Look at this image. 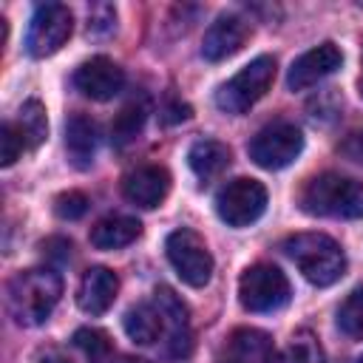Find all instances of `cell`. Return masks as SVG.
Wrapping results in <instances>:
<instances>
[{"label": "cell", "mask_w": 363, "mask_h": 363, "mask_svg": "<svg viewBox=\"0 0 363 363\" xmlns=\"http://www.w3.org/2000/svg\"><path fill=\"white\" fill-rule=\"evenodd\" d=\"M74 85L79 94H85L88 99H96V102H108L113 99L122 85H125V71L108 60V57H91L85 60L77 71H74Z\"/></svg>", "instance_id": "10"}, {"label": "cell", "mask_w": 363, "mask_h": 363, "mask_svg": "<svg viewBox=\"0 0 363 363\" xmlns=\"http://www.w3.org/2000/svg\"><path fill=\"white\" fill-rule=\"evenodd\" d=\"M153 301L162 312L164 320V335H167V352L173 357H187L190 346H193V332H190V318H187V306L179 301V295L167 286L153 292Z\"/></svg>", "instance_id": "13"}, {"label": "cell", "mask_w": 363, "mask_h": 363, "mask_svg": "<svg viewBox=\"0 0 363 363\" xmlns=\"http://www.w3.org/2000/svg\"><path fill=\"white\" fill-rule=\"evenodd\" d=\"M167 250V261L176 269V275L187 284V286H204L213 275V255L204 244V238L199 233H193L190 227H179L167 235L164 241Z\"/></svg>", "instance_id": "5"}, {"label": "cell", "mask_w": 363, "mask_h": 363, "mask_svg": "<svg viewBox=\"0 0 363 363\" xmlns=\"http://www.w3.org/2000/svg\"><path fill=\"white\" fill-rule=\"evenodd\" d=\"M343 62V54L335 43H320L315 48H309L306 54H301L292 68H289V77H286V85L292 91H303L320 79H326L329 74H335Z\"/></svg>", "instance_id": "11"}, {"label": "cell", "mask_w": 363, "mask_h": 363, "mask_svg": "<svg viewBox=\"0 0 363 363\" xmlns=\"http://www.w3.org/2000/svg\"><path fill=\"white\" fill-rule=\"evenodd\" d=\"M224 363H278V352L267 332L241 326L224 343Z\"/></svg>", "instance_id": "16"}, {"label": "cell", "mask_w": 363, "mask_h": 363, "mask_svg": "<svg viewBox=\"0 0 363 363\" xmlns=\"http://www.w3.org/2000/svg\"><path fill=\"white\" fill-rule=\"evenodd\" d=\"M250 159L264 170H281L303 150V133L289 122H272L261 128L250 142Z\"/></svg>", "instance_id": "7"}, {"label": "cell", "mask_w": 363, "mask_h": 363, "mask_svg": "<svg viewBox=\"0 0 363 363\" xmlns=\"http://www.w3.org/2000/svg\"><path fill=\"white\" fill-rule=\"evenodd\" d=\"M301 207L309 216L363 218V184L337 173H320L303 184Z\"/></svg>", "instance_id": "3"}, {"label": "cell", "mask_w": 363, "mask_h": 363, "mask_svg": "<svg viewBox=\"0 0 363 363\" xmlns=\"http://www.w3.org/2000/svg\"><path fill=\"white\" fill-rule=\"evenodd\" d=\"M116 23V11L111 6H94L88 14V34H108Z\"/></svg>", "instance_id": "28"}, {"label": "cell", "mask_w": 363, "mask_h": 363, "mask_svg": "<svg viewBox=\"0 0 363 363\" xmlns=\"http://www.w3.org/2000/svg\"><path fill=\"white\" fill-rule=\"evenodd\" d=\"M267 210V187L255 179H233L216 196V213L230 227H247Z\"/></svg>", "instance_id": "8"}, {"label": "cell", "mask_w": 363, "mask_h": 363, "mask_svg": "<svg viewBox=\"0 0 363 363\" xmlns=\"http://www.w3.org/2000/svg\"><path fill=\"white\" fill-rule=\"evenodd\" d=\"M122 323H125V335L139 346H150L164 335V320H162L156 301H145V303L130 306L125 312Z\"/></svg>", "instance_id": "18"}, {"label": "cell", "mask_w": 363, "mask_h": 363, "mask_svg": "<svg viewBox=\"0 0 363 363\" xmlns=\"http://www.w3.org/2000/svg\"><path fill=\"white\" fill-rule=\"evenodd\" d=\"M23 142H26V150H34L45 142L48 136V119H45V108L40 99H26L17 111V119H14Z\"/></svg>", "instance_id": "21"}, {"label": "cell", "mask_w": 363, "mask_h": 363, "mask_svg": "<svg viewBox=\"0 0 363 363\" xmlns=\"http://www.w3.org/2000/svg\"><path fill=\"white\" fill-rule=\"evenodd\" d=\"M54 210L60 218H68V221H77L85 216L88 210V196L79 193V190H68V193H60L54 199Z\"/></svg>", "instance_id": "27"}, {"label": "cell", "mask_w": 363, "mask_h": 363, "mask_svg": "<svg viewBox=\"0 0 363 363\" xmlns=\"http://www.w3.org/2000/svg\"><path fill=\"white\" fill-rule=\"evenodd\" d=\"M357 363H363V357H360V360H357Z\"/></svg>", "instance_id": "32"}, {"label": "cell", "mask_w": 363, "mask_h": 363, "mask_svg": "<svg viewBox=\"0 0 363 363\" xmlns=\"http://www.w3.org/2000/svg\"><path fill=\"white\" fill-rule=\"evenodd\" d=\"M187 164L201 182H213L227 170L230 147L218 139H199V142H193V147L187 153Z\"/></svg>", "instance_id": "19"}, {"label": "cell", "mask_w": 363, "mask_h": 363, "mask_svg": "<svg viewBox=\"0 0 363 363\" xmlns=\"http://www.w3.org/2000/svg\"><path fill=\"white\" fill-rule=\"evenodd\" d=\"M337 326L349 337H363V286L349 292L337 306Z\"/></svg>", "instance_id": "24"}, {"label": "cell", "mask_w": 363, "mask_h": 363, "mask_svg": "<svg viewBox=\"0 0 363 363\" xmlns=\"http://www.w3.org/2000/svg\"><path fill=\"white\" fill-rule=\"evenodd\" d=\"M23 150H26V142H23L17 125L14 122H3V128H0V164L3 167L14 164Z\"/></svg>", "instance_id": "26"}, {"label": "cell", "mask_w": 363, "mask_h": 363, "mask_svg": "<svg viewBox=\"0 0 363 363\" xmlns=\"http://www.w3.org/2000/svg\"><path fill=\"white\" fill-rule=\"evenodd\" d=\"M142 224L130 216H108L91 227V244L96 250H119L139 238Z\"/></svg>", "instance_id": "20"}, {"label": "cell", "mask_w": 363, "mask_h": 363, "mask_svg": "<svg viewBox=\"0 0 363 363\" xmlns=\"http://www.w3.org/2000/svg\"><path fill=\"white\" fill-rule=\"evenodd\" d=\"M125 363H147V360H142V357H128Z\"/></svg>", "instance_id": "30"}, {"label": "cell", "mask_w": 363, "mask_h": 363, "mask_svg": "<svg viewBox=\"0 0 363 363\" xmlns=\"http://www.w3.org/2000/svg\"><path fill=\"white\" fill-rule=\"evenodd\" d=\"M122 193L136 207H159L170 193V173L159 164H142L122 176Z\"/></svg>", "instance_id": "12"}, {"label": "cell", "mask_w": 363, "mask_h": 363, "mask_svg": "<svg viewBox=\"0 0 363 363\" xmlns=\"http://www.w3.org/2000/svg\"><path fill=\"white\" fill-rule=\"evenodd\" d=\"M74 31V17H71V9L62 6V3H43L37 6L34 17H31V26H28V37H26V45H28V54L31 57H51L54 51H60L68 37Z\"/></svg>", "instance_id": "9"}, {"label": "cell", "mask_w": 363, "mask_h": 363, "mask_svg": "<svg viewBox=\"0 0 363 363\" xmlns=\"http://www.w3.org/2000/svg\"><path fill=\"white\" fill-rule=\"evenodd\" d=\"M145 119H147V102H145V99L128 102V105L116 113V119H113V125H111V139H113V145L122 147V145L133 142V139L142 133Z\"/></svg>", "instance_id": "22"}, {"label": "cell", "mask_w": 363, "mask_h": 363, "mask_svg": "<svg viewBox=\"0 0 363 363\" xmlns=\"http://www.w3.org/2000/svg\"><path fill=\"white\" fill-rule=\"evenodd\" d=\"M62 295V278L48 267L23 269L9 284V309L17 323L37 326L48 320Z\"/></svg>", "instance_id": "1"}, {"label": "cell", "mask_w": 363, "mask_h": 363, "mask_svg": "<svg viewBox=\"0 0 363 363\" xmlns=\"http://www.w3.org/2000/svg\"><path fill=\"white\" fill-rule=\"evenodd\" d=\"M284 250L315 286H329L346 272V255L340 244L323 233H295L284 241Z\"/></svg>", "instance_id": "2"}, {"label": "cell", "mask_w": 363, "mask_h": 363, "mask_svg": "<svg viewBox=\"0 0 363 363\" xmlns=\"http://www.w3.org/2000/svg\"><path fill=\"white\" fill-rule=\"evenodd\" d=\"M289 363H326L323 349L318 343V337L309 329H301L292 335L289 340Z\"/></svg>", "instance_id": "25"}, {"label": "cell", "mask_w": 363, "mask_h": 363, "mask_svg": "<svg viewBox=\"0 0 363 363\" xmlns=\"http://www.w3.org/2000/svg\"><path fill=\"white\" fill-rule=\"evenodd\" d=\"M250 37V23L238 14H221L207 31H204V43H201V54L210 62L227 60L233 57Z\"/></svg>", "instance_id": "14"}, {"label": "cell", "mask_w": 363, "mask_h": 363, "mask_svg": "<svg viewBox=\"0 0 363 363\" xmlns=\"http://www.w3.org/2000/svg\"><path fill=\"white\" fill-rule=\"evenodd\" d=\"M40 363H71V360L65 354H60V352H48V354L40 357Z\"/></svg>", "instance_id": "29"}, {"label": "cell", "mask_w": 363, "mask_h": 363, "mask_svg": "<svg viewBox=\"0 0 363 363\" xmlns=\"http://www.w3.org/2000/svg\"><path fill=\"white\" fill-rule=\"evenodd\" d=\"M360 96H363V77H360Z\"/></svg>", "instance_id": "31"}, {"label": "cell", "mask_w": 363, "mask_h": 363, "mask_svg": "<svg viewBox=\"0 0 363 363\" xmlns=\"http://www.w3.org/2000/svg\"><path fill=\"white\" fill-rule=\"evenodd\" d=\"M275 79V60L272 57H255L250 65H244L230 82H224L216 94V105L224 113H244L250 111L272 85Z\"/></svg>", "instance_id": "4"}, {"label": "cell", "mask_w": 363, "mask_h": 363, "mask_svg": "<svg viewBox=\"0 0 363 363\" xmlns=\"http://www.w3.org/2000/svg\"><path fill=\"white\" fill-rule=\"evenodd\" d=\"M116 292H119V278L113 269L108 267H91L82 278H79V286H77V303L82 312L88 315H102L113 306L116 301Z\"/></svg>", "instance_id": "15"}, {"label": "cell", "mask_w": 363, "mask_h": 363, "mask_svg": "<svg viewBox=\"0 0 363 363\" xmlns=\"http://www.w3.org/2000/svg\"><path fill=\"white\" fill-rule=\"evenodd\" d=\"M65 150L74 167L85 170L94 162L96 153V125L85 113H74L65 122Z\"/></svg>", "instance_id": "17"}, {"label": "cell", "mask_w": 363, "mask_h": 363, "mask_svg": "<svg viewBox=\"0 0 363 363\" xmlns=\"http://www.w3.org/2000/svg\"><path fill=\"white\" fill-rule=\"evenodd\" d=\"M74 346L85 354L88 363H113V343L102 329H91V326L77 329Z\"/></svg>", "instance_id": "23"}, {"label": "cell", "mask_w": 363, "mask_h": 363, "mask_svg": "<svg viewBox=\"0 0 363 363\" xmlns=\"http://www.w3.org/2000/svg\"><path fill=\"white\" fill-rule=\"evenodd\" d=\"M238 301L247 312H275L289 301V281L278 267L255 264L238 281Z\"/></svg>", "instance_id": "6"}]
</instances>
